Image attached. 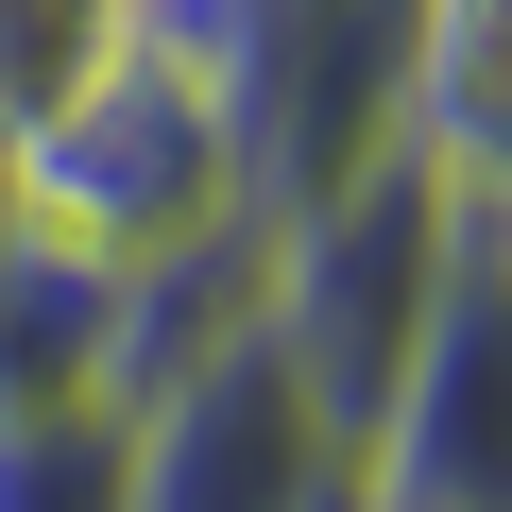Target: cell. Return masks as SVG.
I'll return each mask as SVG.
<instances>
[{
	"mask_svg": "<svg viewBox=\"0 0 512 512\" xmlns=\"http://www.w3.org/2000/svg\"><path fill=\"white\" fill-rule=\"evenodd\" d=\"M495 239H512V188H461L410 120L256 222V359H274V376H291V410L342 444V478H359L376 410L410 393L427 325L495 274Z\"/></svg>",
	"mask_w": 512,
	"mask_h": 512,
	"instance_id": "1",
	"label": "cell"
},
{
	"mask_svg": "<svg viewBox=\"0 0 512 512\" xmlns=\"http://www.w3.org/2000/svg\"><path fill=\"white\" fill-rule=\"evenodd\" d=\"M0 205L35 239H69V256H103V274H137V291L188 274V256H222V239H256V171H239L222 103L154 35H120L52 120L0 137Z\"/></svg>",
	"mask_w": 512,
	"mask_h": 512,
	"instance_id": "2",
	"label": "cell"
},
{
	"mask_svg": "<svg viewBox=\"0 0 512 512\" xmlns=\"http://www.w3.org/2000/svg\"><path fill=\"white\" fill-rule=\"evenodd\" d=\"M120 512H359L342 444L291 410V376L256 359V325L188 342L171 376H137V461Z\"/></svg>",
	"mask_w": 512,
	"mask_h": 512,
	"instance_id": "3",
	"label": "cell"
},
{
	"mask_svg": "<svg viewBox=\"0 0 512 512\" xmlns=\"http://www.w3.org/2000/svg\"><path fill=\"white\" fill-rule=\"evenodd\" d=\"M86 393H137V274L0 205V410H86Z\"/></svg>",
	"mask_w": 512,
	"mask_h": 512,
	"instance_id": "4",
	"label": "cell"
},
{
	"mask_svg": "<svg viewBox=\"0 0 512 512\" xmlns=\"http://www.w3.org/2000/svg\"><path fill=\"white\" fill-rule=\"evenodd\" d=\"M393 120H410L461 188H512V0H410Z\"/></svg>",
	"mask_w": 512,
	"mask_h": 512,
	"instance_id": "5",
	"label": "cell"
},
{
	"mask_svg": "<svg viewBox=\"0 0 512 512\" xmlns=\"http://www.w3.org/2000/svg\"><path fill=\"white\" fill-rule=\"evenodd\" d=\"M120 461H137V393L0 410V512H120Z\"/></svg>",
	"mask_w": 512,
	"mask_h": 512,
	"instance_id": "6",
	"label": "cell"
},
{
	"mask_svg": "<svg viewBox=\"0 0 512 512\" xmlns=\"http://www.w3.org/2000/svg\"><path fill=\"white\" fill-rule=\"evenodd\" d=\"M137 35V0H0V137H18V120H52L103 52Z\"/></svg>",
	"mask_w": 512,
	"mask_h": 512,
	"instance_id": "7",
	"label": "cell"
}]
</instances>
